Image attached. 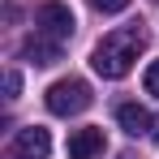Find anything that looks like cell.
<instances>
[{"mask_svg": "<svg viewBox=\"0 0 159 159\" xmlns=\"http://www.w3.org/2000/svg\"><path fill=\"white\" fill-rule=\"evenodd\" d=\"M142 43H146L142 26L107 30L103 39L95 43V52H90V69H95L99 78H125L133 69V60H138V52H142Z\"/></svg>", "mask_w": 159, "mask_h": 159, "instance_id": "obj_1", "label": "cell"}, {"mask_svg": "<svg viewBox=\"0 0 159 159\" xmlns=\"http://www.w3.org/2000/svg\"><path fill=\"white\" fill-rule=\"evenodd\" d=\"M90 86L82 78H60V82H52L48 86V112L52 116H78V112H86L90 107Z\"/></svg>", "mask_w": 159, "mask_h": 159, "instance_id": "obj_2", "label": "cell"}, {"mask_svg": "<svg viewBox=\"0 0 159 159\" xmlns=\"http://www.w3.org/2000/svg\"><path fill=\"white\" fill-rule=\"evenodd\" d=\"M34 30H39V34H48V39H56V43H65V39H73L78 17L69 13V4L48 0V4H39V13H34Z\"/></svg>", "mask_w": 159, "mask_h": 159, "instance_id": "obj_3", "label": "cell"}, {"mask_svg": "<svg viewBox=\"0 0 159 159\" xmlns=\"http://www.w3.org/2000/svg\"><path fill=\"white\" fill-rule=\"evenodd\" d=\"M48 155H52V133L43 125L17 129L13 142H9V151H4V159H48Z\"/></svg>", "mask_w": 159, "mask_h": 159, "instance_id": "obj_4", "label": "cell"}, {"mask_svg": "<svg viewBox=\"0 0 159 159\" xmlns=\"http://www.w3.org/2000/svg\"><path fill=\"white\" fill-rule=\"evenodd\" d=\"M65 151H69V159H99L103 155V129H73Z\"/></svg>", "mask_w": 159, "mask_h": 159, "instance_id": "obj_5", "label": "cell"}, {"mask_svg": "<svg viewBox=\"0 0 159 159\" xmlns=\"http://www.w3.org/2000/svg\"><path fill=\"white\" fill-rule=\"evenodd\" d=\"M22 52H26V60H34V65H56L60 52H65V43H56V39H48V34L34 30L26 43H22Z\"/></svg>", "mask_w": 159, "mask_h": 159, "instance_id": "obj_6", "label": "cell"}, {"mask_svg": "<svg viewBox=\"0 0 159 159\" xmlns=\"http://www.w3.org/2000/svg\"><path fill=\"white\" fill-rule=\"evenodd\" d=\"M116 120H120V129L129 133V138H142V133L155 129L151 112H146V107H138V103H120V107H116Z\"/></svg>", "mask_w": 159, "mask_h": 159, "instance_id": "obj_7", "label": "cell"}, {"mask_svg": "<svg viewBox=\"0 0 159 159\" xmlns=\"http://www.w3.org/2000/svg\"><path fill=\"white\" fill-rule=\"evenodd\" d=\"M142 86H146V95H159V60L146 65V73H142Z\"/></svg>", "mask_w": 159, "mask_h": 159, "instance_id": "obj_8", "label": "cell"}, {"mask_svg": "<svg viewBox=\"0 0 159 159\" xmlns=\"http://www.w3.org/2000/svg\"><path fill=\"white\" fill-rule=\"evenodd\" d=\"M90 4H95L99 13H125V9H129V0H90Z\"/></svg>", "mask_w": 159, "mask_h": 159, "instance_id": "obj_9", "label": "cell"}, {"mask_svg": "<svg viewBox=\"0 0 159 159\" xmlns=\"http://www.w3.org/2000/svg\"><path fill=\"white\" fill-rule=\"evenodd\" d=\"M4 90H9V99H17V90H22V78H17L13 69L4 73Z\"/></svg>", "mask_w": 159, "mask_h": 159, "instance_id": "obj_10", "label": "cell"}, {"mask_svg": "<svg viewBox=\"0 0 159 159\" xmlns=\"http://www.w3.org/2000/svg\"><path fill=\"white\" fill-rule=\"evenodd\" d=\"M151 142H155V146H159V120H155V129H151Z\"/></svg>", "mask_w": 159, "mask_h": 159, "instance_id": "obj_11", "label": "cell"}, {"mask_svg": "<svg viewBox=\"0 0 159 159\" xmlns=\"http://www.w3.org/2000/svg\"><path fill=\"white\" fill-rule=\"evenodd\" d=\"M120 159H133V155H120Z\"/></svg>", "mask_w": 159, "mask_h": 159, "instance_id": "obj_12", "label": "cell"}, {"mask_svg": "<svg viewBox=\"0 0 159 159\" xmlns=\"http://www.w3.org/2000/svg\"><path fill=\"white\" fill-rule=\"evenodd\" d=\"M155 4H159V0H155Z\"/></svg>", "mask_w": 159, "mask_h": 159, "instance_id": "obj_13", "label": "cell"}]
</instances>
